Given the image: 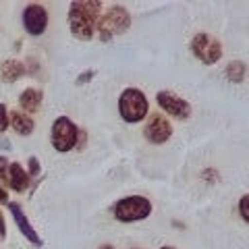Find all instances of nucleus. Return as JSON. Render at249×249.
I'll return each mask as SVG.
<instances>
[{"label": "nucleus", "mask_w": 249, "mask_h": 249, "mask_svg": "<svg viewBox=\"0 0 249 249\" xmlns=\"http://www.w3.org/2000/svg\"><path fill=\"white\" fill-rule=\"evenodd\" d=\"M100 9L102 4L98 0H85V2H73L69 6V25L75 37L88 42L93 37L98 19H100Z\"/></svg>", "instance_id": "f257e3e1"}, {"label": "nucleus", "mask_w": 249, "mask_h": 249, "mask_svg": "<svg viewBox=\"0 0 249 249\" xmlns=\"http://www.w3.org/2000/svg\"><path fill=\"white\" fill-rule=\"evenodd\" d=\"M147 110H150V104H147V98L142 89L137 88H127L121 98H119V112L123 116V121L127 123H142Z\"/></svg>", "instance_id": "f03ea898"}, {"label": "nucleus", "mask_w": 249, "mask_h": 249, "mask_svg": "<svg viewBox=\"0 0 249 249\" xmlns=\"http://www.w3.org/2000/svg\"><path fill=\"white\" fill-rule=\"evenodd\" d=\"M112 214L119 222H139L152 214V201L143 196H129L114 204Z\"/></svg>", "instance_id": "7ed1b4c3"}, {"label": "nucleus", "mask_w": 249, "mask_h": 249, "mask_svg": "<svg viewBox=\"0 0 249 249\" xmlns=\"http://www.w3.org/2000/svg\"><path fill=\"white\" fill-rule=\"evenodd\" d=\"M189 48L193 52V56H196L199 62L208 65V67L216 65V62L222 58V46H220V42H218L214 36L206 34V31H199V34L193 36Z\"/></svg>", "instance_id": "20e7f679"}, {"label": "nucleus", "mask_w": 249, "mask_h": 249, "mask_svg": "<svg viewBox=\"0 0 249 249\" xmlns=\"http://www.w3.org/2000/svg\"><path fill=\"white\" fill-rule=\"evenodd\" d=\"M129 25H131V15L127 9H123V6H110V9L98 19V29L104 40H108V37H112V36L124 34V31L129 29Z\"/></svg>", "instance_id": "39448f33"}, {"label": "nucleus", "mask_w": 249, "mask_h": 249, "mask_svg": "<svg viewBox=\"0 0 249 249\" xmlns=\"http://www.w3.org/2000/svg\"><path fill=\"white\" fill-rule=\"evenodd\" d=\"M77 137H79V129L69 116H58L52 124V145L56 152H69L77 145Z\"/></svg>", "instance_id": "423d86ee"}, {"label": "nucleus", "mask_w": 249, "mask_h": 249, "mask_svg": "<svg viewBox=\"0 0 249 249\" xmlns=\"http://www.w3.org/2000/svg\"><path fill=\"white\" fill-rule=\"evenodd\" d=\"M156 100H158V106L168 116H175L178 121H185L191 116V104L173 91H158L156 93Z\"/></svg>", "instance_id": "0eeeda50"}, {"label": "nucleus", "mask_w": 249, "mask_h": 249, "mask_svg": "<svg viewBox=\"0 0 249 249\" xmlns=\"http://www.w3.org/2000/svg\"><path fill=\"white\" fill-rule=\"evenodd\" d=\"M143 135L145 139L150 143L154 145H162V143H166L170 135H173V127H170V123L166 116H162V114H152L150 116V121L145 123V129H143Z\"/></svg>", "instance_id": "6e6552de"}, {"label": "nucleus", "mask_w": 249, "mask_h": 249, "mask_svg": "<svg viewBox=\"0 0 249 249\" xmlns=\"http://www.w3.org/2000/svg\"><path fill=\"white\" fill-rule=\"evenodd\" d=\"M23 27L29 36H42L48 27V11L42 4H29L23 11Z\"/></svg>", "instance_id": "1a4fd4ad"}, {"label": "nucleus", "mask_w": 249, "mask_h": 249, "mask_svg": "<svg viewBox=\"0 0 249 249\" xmlns=\"http://www.w3.org/2000/svg\"><path fill=\"white\" fill-rule=\"evenodd\" d=\"M9 210H11V214H13V218H15V222H17L19 231H21L23 235H25L36 247H40V245H42V239H40V235L36 232V229L29 224L27 216H25V212L21 210V206H19V204H15V201H11V204H9Z\"/></svg>", "instance_id": "9d476101"}, {"label": "nucleus", "mask_w": 249, "mask_h": 249, "mask_svg": "<svg viewBox=\"0 0 249 249\" xmlns=\"http://www.w3.org/2000/svg\"><path fill=\"white\" fill-rule=\"evenodd\" d=\"M9 185H11V189H15L17 193H23L29 187V175L17 162H13L9 166Z\"/></svg>", "instance_id": "9b49d317"}, {"label": "nucleus", "mask_w": 249, "mask_h": 249, "mask_svg": "<svg viewBox=\"0 0 249 249\" xmlns=\"http://www.w3.org/2000/svg\"><path fill=\"white\" fill-rule=\"evenodd\" d=\"M19 104L25 112H37L40 110V104H42V93L34 88H29L19 96Z\"/></svg>", "instance_id": "f8f14e48"}, {"label": "nucleus", "mask_w": 249, "mask_h": 249, "mask_svg": "<svg viewBox=\"0 0 249 249\" xmlns=\"http://www.w3.org/2000/svg\"><path fill=\"white\" fill-rule=\"evenodd\" d=\"M21 75H25V65L19 60H6L2 67H0V77H2L4 81H17Z\"/></svg>", "instance_id": "ddd939ff"}, {"label": "nucleus", "mask_w": 249, "mask_h": 249, "mask_svg": "<svg viewBox=\"0 0 249 249\" xmlns=\"http://www.w3.org/2000/svg\"><path fill=\"white\" fill-rule=\"evenodd\" d=\"M11 124L19 135H31V131H34V121H31V116L17 112V110L11 112Z\"/></svg>", "instance_id": "4468645a"}, {"label": "nucleus", "mask_w": 249, "mask_h": 249, "mask_svg": "<svg viewBox=\"0 0 249 249\" xmlns=\"http://www.w3.org/2000/svg\"><path fill=\"white\" fill-rule=\"evenodd\" d=\"M227 77L232 83H241V79L245 77V65H241V62H231L227 67Z\"/></svg>", "instance_id": "2eb2a0df"}, {"label": "nucleus", "mask_w": 249, "mask_h": 249, "mask_svg": "<svg viewBox=\"0 0 249 249\" xmlns=\"http://www.w3.org/2000/svg\"><path fill=\"white\" fill-rule=\"evenodd\" d=\"M239 214H241V218H243V220L249 224V193L239 199Z\"/></svg>", "instance_id": "dca6fc26"}, {"label": "nucleus", "mask_w": 249, "mask_h": 249, "mask_svg": "<svg viewBox=\"0 0 249 249\" xmlns=\"http://www.w3.org/2000/svg\"><path fill=\"white\" fill-rule=\"evenodd\" d=\"M0 181L2 185H9V160L0 156Z\"/></svg>", "instance_id": "f3484780"}, {"label": "nucleus", "mask_w": 249, "mask_h": 249, "mask_svg": "<svg viewBox=\"0 0 249 249\" xmlns=\"http://www.w3.org/2000/svg\"><path fill=\"white\" fill-rule=\"evenodd\" d=\"M6 127H9V112H6L4 104H0V133L6 131Z\"/></svg>", "instance_id": "a211bd4d"}, {"label": "nucleus", "mask_w": 249, "mask_h": 249, "mask_svg": "<svg viewBox=\"0 0 249 249\" xmlns=\"http://www.w3.org/2000/svg\"><path fill=\"white\" fill-rule=\"evenodd\" d=\"M29 175H40V162L37 158H29Z\"/></svg>", "instance_id": "6ab92c4d"}, {"label": "nucleus", "mask_w": 249, "mask_h": 249, "mask_svg": "<svg viewBox=\"0 0 249 249\" xmlns=\"http://www.w3.org/2000/svg\"><path fill=\"white\" fill-rule=\"evenodd\" d=\"M91 77H93V71H85V73L79 77V79H77V83H79V85H83V83L88 81V79H91Z\"/></svg>", "instance_id": "aec40b11"}, {"label": "nucleus", "mask_w": 249, "mask_h": 249, "mask_svg": "<svg viewBox=\"0 0 249 249\" xmlns=\"http://www.w3.org/2000/svg\"><path fill=\"white\" fill-rule=\"evenodd\" d=\"M0 201H4V204H9V196H6V191L0 187Z\"/></svg>", "instance_id": "412c9836"}, {"label": "nucleus", "mask_w": 249, "mask_h": 249, "mask_svg": "<svg viewBox=\"0 0 249 249\" xmlns=\"http://www.w3.org/2000/svg\"><path fill=\"white\" fill-rule=\"evenodd\" d=\"M0 239H4V218L0 214Z\"/></svg>", "instance_id": "4be33fe9"}, {"label": "nucleus", "mask_w": 249, "mask_h": 249, "mask_svg": "<svg viewBox=\"0 0 249 249\" xmlns=\"http://www.w3.org/2000/svg\"><path fill=\"white\" fill-rule=\"evenodd\" d=\"M100 249H114V247H112V245H102Z\"/></svg>", "instance_id": "5701e85b"}, {"label": "nucleus", "mask_w": 249, "mask_h": 249, "mask_svg": "<svg viewBox=\"0 0 249 249\" xmlns=\"http://www.w3.org/2000/svg\"><path fill=\"white\" fill-rule=\"evenodd\" d=\"M160 249H177V247H173V245H164V247H160Z\"/></svg>", "instance_id": "b1692460"}, {"label": "nucleus", "mask_w": 249, "mask_h": 249, "mask_svg": "<svg viewBox=\"0 0 249 249\" xmlns=\"http://www.w3.org/2000/svg\"><path fill=\"white\" fill-rule=\"evenodd\" d=\"M133 249H142V247H133Z\"/></svg>", "instance_id": "393cba45"}]
</instances>
